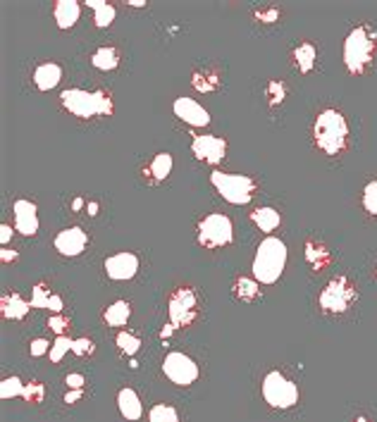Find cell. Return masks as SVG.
<instances>
[{"instance_id":"obj_27","label":"cell","mask_w":377,"mask_h":422,"mask_svg":"<svg viewBox=\"0 0 377 422\" xmlns=\"http://www.w3.org/2000/svg\"><path fill=\"white\" fill-rule=\"evenodd\" d=\"M148 422H179V415H177L175 405L158 403V405H153V408H150Z\"/></svg>"},{"instance_id":"obj_26","label":"cell","mask_w":377,"mask_h":422,"mask_svg":"<svg viewBox=\"0 0 377 422\" xmlns=\"http://www.w3.org/2000/svg\"><path fill=\"white\" fill-rule=\"evenodd\" d=\"M234 294L239 296L241 301H256L258 296H261V281L258 279H236L234 284Z\"/></svg>"},{"instance_id":"obj_11","label":"cell","mask_w":377,"mask_h":422,"mask_svg":"<svg viewBox=\"0 0 377 422\" xmlns=\"http://www.w3.org/2000/svg\"><path fill=\"white\" fill-rule=\"evenodd\" d=\"M191 150L198 160L208 162V165H218L227 155V141L222 137H215V134H203V137L193 139Z\"/></svg>"},{"instance_id":"obj_44","label":"cell","mask_w":377,"mask_h":422,"mask_svg":"<svg viewBox=\"0 0 377 422\" xmlns=\"http://www.w3.org/2000/svg\"><path fill=\"white\" fill-rule=\"evenodd\" d=\"M0 258H3V263H10V261H17V253H10L8 248H3V251H0Z\"/></svg>"},{"instance_id":"obj_18","label":"cell","mask_w":377,"mask_h":422,"mask_svg":"<svg viewBox=\"0 0 377 422\" xmlns=\"http://www.w3.org/2000/svg\"><path fill=\"white\" fill-rule=\"evenodd\" d=\"M117 405H120V413L122 418L137 422L141 420L143 415V405H141V398H139V394L134 392V389H122L120 394H117Z\"/></svg>"},{"instance_id":"obj_29","label":"cell","mask_w":377,"mask_h":422,"mask_svg":"<svg viewBox=\"0 0 377 422\" xmlns=\"http://www.w3.org/2000/svg\"><path fill=\"white\" fill-rule=\"evenodd\" d=\"M117 349L127 355H137L139 349H141V339L134 337V334H129V332H120L117 334Z\"/></svg>"},{"instance_id":"obj_6","label":"cell","mask_w":377,"mask_h":422,"mask_svg":"<svg viewBox=\"0 0 377 422\" xmlns=\"http://www.w3.org/2000/svg\"><path fill=\"white\" fill-rule=\"evenodd\" d=\"M234 239V225L227 215L210 213L198 225V243L208 251H218V248L229 246Z\"/></svg>"},{"instance_id":"obj_19","label":"cell","mask_w":377,"mask_h":422,"mask_svg":"<svg viewBox=\"0 0 377 422\" xmlns=\"http://www.w3.org/2000/svg\"><path fill=\"white\" fill-rule=\"evenodd\" d=\"M31 308V301H24L19 294H5L3 301H0V310H3L5 320H21L26 317Z\"/></svg>"},{"instance_id":"obj_13","label":"cell","mask_w":377,"mask_h":422,"mask_svg":"<svg viewBox=\"0 0 377 422\" xmlns=\"http://www.w3.org/2000/svg\"><path fill=\"white\" fill-rule=\"evenodd\" d=\"M12 213H15V229L24 236H36L39 234V208L31 201H19L12 203Z\"/></svg>"},{"instance_id":"obj_39","label":"cell","mask_w":377,"mask_h":422,"mask_svg":"<svg viewBox=\"0 0 377 422\" xmlns=\"http://www.w3.org/2000/svg\"><path fill=\"white\" fill-rule=\"evenodd\" d=\"M64 384H67V389H84V375H77V372H72V375L64 377Z\"/></svg>"},{"instance_id":"obj_15","label":"cell","mask_w":377,"mask_h":422,"mask_svg":"<svg viewBox=\"0 0 377 422\" xmlns=\"http://www.w3.org/2000/svg\"><path fill=\"white\" fill-rule=\"evenodd\" d=\"M86 243H89V236H86V231L82 227H67V229H62L60 234L55 236L58 253H62V256H67V258L82 256Z\"/></svg>"},{"instance_id":"obj_16","label":"cell","mask_w":377,"mask_h":422,"mask_svg":"<svg viewBox=\"0 0 377 422\" xmlns=\"http://www.w3.org/2000/svg\"><path fill=\"white\" fill-rule=\"evenodd\" d=\"M62 79V67L58 62H43L34 69V86L39 91H53Z\"/></svg>"},{"instance_id":"obj_2","label":"cell","mask_w":377,"mask_h":422,"mask_svg":"<svg viewBox=\"0 0 377 422\" xmlns=\"http://www.w3.org/2000/svg\"><path fill=\"white\" fill-rule=\"evenodd\" d=\"M287 246L277 236H268L258 243L256 258H253V279H258L261 284H274L282 277L284 267H287Z\"/></svg>"},{"instance_id":"obj_9","label":"cell","mask_w":377,"mask_h":422,"mask_svg":"<svg viewBox=\"0 0 377 422\" xmlns=\"http://www.w3.org/2000/svg\"><path fill=\"white\" fill-rule=\"evenodd\" d=\"M358 291L347 277H335L320 291V308L325 313H347L356 301Z\"/></svg>"},{"instance_id":"obj_33","label":"cell","mask_w":377,"mask_h":422,"mask_svg":"<svg viewBox=\"0 0 377 422\" xmlns=\"http://www.w3.org/2000/svg\"><path fill=\"white\" fill-rule=\"evenodd\" d=\"M21 396H24V401L26 403H41L43 401V396H46V387H43L41 382H29L24 387V394H21Z\"/></svg>"},{"instance_id":"obj_10","label":"cell","mask_w":377,"mask_h":422,"mask_svg":"<svg viewBox=\"0 0 377 422\" xmlns=\"http://www.w3.org/2000/svg\"><path fill=\"white\" fill-rule=\"evenodd\" d=\"M163 372L172 384H177V387H191V384L198 380L196 360L188 358L186 353H179V351H172V353L165 355Z\"/></svg>"},{"instance_id":"obj_38","label":"cell","mask_w":377,"mask_h":422,"mask_svg":"<svg viewBox=\"0 0 377 422\" xmlns=\"http://www.w3.org/2000/svg\"><path fill=\"white\" fill-rule=\"evenodd\" d=\"M29 353L34 355V358H41V355L51 353V344H48L46 339H34V342L29 344Z\"/></svg>"},{"instance_id":"obj_21","label":"cell","mask_w":377,"mask_h":422,"mask_svg":"<svg viewBox=\"0 0 377 422\" xmlns=\"http://www.w3.org/2000/svg\"><path fill=\"white\" fill-rule=\"evenodd\" d=\"M251 220H253V225H256L261 231H274L279 225H282V215H279L274 208H268V205H265V208H256V210H253Z\"/></svg>"},{"instance_id":"obj_23","label":"cell","mask_w":377,"mask_h":422,"mask_svg":"<svg viewBox=\"0 0 377 422\" xmlns=\"http://www.w3.org/2000/svg\"><path fill=\"white\" fill-rule=\"evenodd\" d=\"M315 58H317V51L313 43H299L294 48V64L299 67V72L308 74L315 64Z\"/></svg>"},{"instance_id":"obj_17","label":"cell","mask_w":377,"mask_h":422,"mask_svg":"<svg viewBox=\"0 0 377 422\" xmlns=\"http://www.w3.org/2000/svg\"><path fill=\"white\" fill-rule=\"evenodd\" d=\"M79 15H82V5L77 0H58L55 8H53V17H55L60 29H72L79 21Z\"/></svg>"},{"instance_id":"obj_5","label":"cell","mask_w":377,"mask_h":422,"mask_svg":"<svg viewBox=\"0 0 377 422\" xmlns=\"http://www.w3.org/2000/svg\"><path fill=\"white\" fill-rule=\"evenodd\" d=\"M210 182L218 188V193L231 205H246L256 198L258 184L249 175H229V172L215 170L210 175Z\"/></svg>"},{"instance_id":"obj_32","label":"cell","mask_w":377,"mask_h":422,"mask_svg":"<svg viewBox=\"0 0 377 422\" xmlns=\"http://www.w3.org/2000/svg\"><path fill=\"white\" fill-rule=\"evenodd\" d=\"M363 208L368 210L373 218H377V179L365 184V188H363Z\"/></svg>"},{"instance_id":"obj_37","label":"cell","mask_w":377,"mask_h":422,"mask_svg":"<svg viewBox=\"0 0 377 422\" xmlns=\"http://www.w3.org/2000/svg\"><path fill=\"white\" fill-rule=\"evenodd\" d=\"M268 98H270V105H277V103L284 100V84L282 81H270V84H268Z\"/></svg>"},{"instance_id":"obj_14","label":"cell","mask_w":377,"mask_h":422,"mask_svg":"<svg viewBox=\"0 0 377 422\" xmlns=\"http://www.w3.org/2000/svg\"><path fill=\"white\" fill-rule=\"evenodd\" d=\"M172 110H175V115L184 124H188V127H208L210 124L208 110L203 105H198L193 98H184V96H182V98L172 103Z\"/></svg>"},{"instance_id":"obj_8","label":"cell","mask_w":377,"mask_h":422,"mask_svg":"<svg viewBox=\"0 0 377 422\" xmlns=\"http://www.w3.org/2000/svg\"><path fill=\"white\" fill-rule=\"evenodd\" d=\"M168 313H170V324H175L177 329L191 327L198 317V296L188 286H179L172 291L168 301Z\"/></svg>"},{"instance_id":"obj_46","label":"cell","mask_w":377,"mask_h":422,"mask_svg":"<svg viewBox=\"0 0 377 422\" xmlns=\"http://www.w3.org/2000/svg\"><path fill=\"white\" fill-rule=\"evenodd\" d=\"M353 422H368V420H365V418H363V415H358V418H356V420H353Z\"/></svg>"},{"instance_id":"obj_7","label":"cell","mask_w":377,"mask_h":422,"mask_svg":"<svg viewBox=\"0 0 377 422\" xmlns=\"http://www.w3.org/2000/svg\"><path fill=\"white\" fill-rule=\"evenodd\" d=\"M263 398H265L272 408L287 410L299 403V387H296L289 377H284L282 372L272 370L268 372L265 380H263Z\"/></svg>"},{"instance_id":"obj_3","label":"cell","mask_w":377,"mask_h":422,"mask_svg":"<svg viewBox=\"0 0 377 422\" xmlns=\"http://www.w3.org/2000/svg\"><path fill=\"white\" fill-rule=\"evenodd\" d=\"M315 146L327 155H339L347 148L349 141V124L339 110H322L315 117L313 124Z\"/></svg>"},{"instance_id":"obj_31","label":"cell","mask_w":377,"mask_h":422,"mask_svg":"<svg viewBox=\"0 0 377 422\" xmlns=\"http://www.w3.org/2000/svg\"><path fill=\"white\" fill-rule=\"evenodd\" d=\"M72 342L74 339H69L67 334H64V337H58L55 339V344L51 346V360L53 362H60L62 358H64V353H67V351H72Z\"/></svg>"},{"instance_id":"obj_43","label":"cell","mask_w":377,"mask_h":422,"mask_svg":"<svg viewBox=\"0 0 377 422\" xmlns=\"http://www.w3.org/2000/svg\"><path fill=\"white\" fill-rule=\"evenodd\" d=\"M256 17L261 21H265V24H270V21L277 19V10H265V12H258Z\"/></svg>"},{"instance_id":"obj_45","label":"cell","mask_w":377,"mask_h":422,"mask_svg":"<svg viewBox=\"0 0 377 422\" xmlns=\"http://www.w3.org/2000/svg\"><path fill=\"white\" fill-rule=\"evenodd\" d=\"M129 5H132V8H143L146 3H143V0H129Z\"/></svg>"},{"instance_id":"obj_25","label":"cell","mask_w":377,"mask_h":422,"mask_svg":"<svg viewBox=\"0 0 377 422\" xmlns=\"http://www.w3.org/2000/svg\"><path fill=\"white\" fill-rule=\"evenodd\" d=\"M89 5L91 10H94V21H96V26H100V29H107V26L115 21V8H112L110 3H103V0H89Z\"/></svg>"},{"instance_id":"obj_41","label":"cell","mask_w":377,"mask_h":422,"mask_svg":"<svg viewBox=\"0 0 377 422\" xmlns=\"http://www.w3.org/2000/svg\"><path fill=\"white\" fill-rule=\"evenodd\" d=\"M10 239H12V227H10V225H0V243H3V248L8 246Z\"/></svg>"},{"instance_id":"obj_12","label":"cell","mask_w":377,"mask_h":422,"mask_svg":"<svg viewBox=\"0 0 377 422\" xmlns=\"http://www.w3.org/2000/svg\"><path fill=\"white\" fill-rule=\"evenodd\" d=\"M105 274L115 281H127L132 277H137L139 272V256L129 251H122V253H115V256L105 258V265H103Z\"/></svg>"},{"instance_id":"obj_1","label":"cell","mask_w":377,"mask_h":422,"mask_svg":"<svg viewBox=\"0 0 377 422\" xmlns=\"http://www.w3.org/2000/svg\"><path fill=\"white\" fill-rule=\"evenodd\" d=\"M377 55V31L360 24L344 41V64L351 74H365Z\"/></svg>"},{"instance_id":"obj_40","label":"cell","mask_w":377,"mask_h":422,"mask_svg":"<svg viewBox=\"0 0 377 422\" xmlns=\"http://www.w3.org/2000/svg\"><path fill=\"white\" fill-rule=\"evenodd\" d=\"M84 398V389H67L64 394V403H77Z\"/></svg>"},{"instance_id":"obj_47","label":"cell","mask_w":377,"mask_h":422,"mask_svg":"<svg viewBox=\"0 0 377 422\" xmlns=\"http://www.w3.org/2000/svg\"><path fill=\"white\" fill-rule=\"evenodd\" d=\"M375 274H377V267H375Z\"/></svg>"},{"instance_id":"obj_20","label":"cell","mask_w":377,"mask_h":422,"mask_svg":"<svg viewBox=\"0 0 377 422\" xmlns=\"http://www.w3.org/2000/svg\"><path fill=\"white\" fill-rule=\"evenodd\" d=\"M172 165H175V160H172L170 153H158L153 160H150V165L146 167V170H143V175L153 182H165L172 172Z\"/></svg>"},{"instance_id":"obj_34","label":"cell","mask_w":377,"mask_h":422,"mask_svg":"<svg viewBox=\"0 0 377 422\" xmlns=\"http://www.w3.org/2000/svg\"><path fill=\"white\" fill-rule=\"evenodd\" d=\"M51 291H48L46 284H36L31 289V308H46L48 301H51Z\"/></svg>"},{"instance_id":"obj_30","label":"cell","mask_w":377,"mask_h":422,"mask_svg":"<svg viewBox=\"0 0 377 422\" xmlns=\"http://www.w3.org/2000/svg\"><path fill=\"white\" fill-rule=\"evenodd\" d=\"M191 84H193V89H198V91H215L220 86V79L215 77V74H208V72H196L193 74V79H191Z\"/></svg>"},{"instance_id":"obj_35","label":"cell","mask_w":377,"mask_h":422,"mask_svg":"<svg viewBox=\"0 0 377 422\" xmlns=\"http://www.w3.org/2000/svg\"><path fill=\"white\" fill-rule=\"evenodd\" d=\"M48 327H51L58 337H64V332L69 329V320L62 315V313H53V315L48 317Z\"/></svg>"},{"instance_id":"obj_24","label":"cell","mask_w":377,"mask_h":422,"mask_svg":"<svg viewBox=\"0 0 377 422\" xmlns=\"http://www.w3.org/2000/svg\"><path fill=\"white\" fill-rule=\"evenodd\" d=\"M91 64H94L96 69L110 72V69H115L117 64H120V53H117L115 48H110V46H103V48H98L94 55H91Z\"/></svg>"},{"instance_id":"obj_22","label":"cell","mask_w":377,"mask_h":422,"mask_svg":"<svg viewBox=\"0 0 377 422\" xmlns=\"http://www.w3.org/2000/svg\"><path fill=\"white\" fill-rule=\"evenodd\" d=\"M132 317V306L127 301H115L112 306H107V310L103 313V320L110 324V327H125Z\"/></svg>"},{"instance_id":"obj_36","label":"cell","mask_w":377,"mask_h":422,"mask_svg":"<svg viewBox=\"0 0 377 422\" xmlns=\"http://www.w3.org/2000/svg\"><path fill=\"white\" fill-rule=\"evenodd\" d=\"M96 351V346L91 339H74L72 342V353L79 355V358H86V355H91Z\"/></svg>"},{"instance_id":"obj_42","label":"cell","mask_w":377,"mask_h":422,"mask_svg":"<svg viewBox=\"0 0 377 422\" xmlns=\"http://www.w3.org/2000/svg\"><path fill=\"white\" fill-rule=\"evenodd\" d=\"M62 299H60V296H55V294H53L51 296V301H48V306H46V310H53V313H62Z\"/></svg>"},{"instance_id":"obj_4","label":"cell","mask_w":377,"mask_h":422,"mask_svg":"<svg viewBox=\"0 0 377 422\" xmlns=\"http://www.w3.org/2000/svg\"><path fill=\"white\" fill-rule=\"evenodd\" d=\"M62 105L67 112L77 117H107L112 115V98L107 91H84V89H67L62 91Z\"/></svg>"},{"instance_id":"obj_28","label":"cell","mask_w":377,"mask_h":422,"mask_svg":"<svg viewBox=\"0 0 377 422\" xmlns=\"http://www.w3.org/2000/svg\"><path fill=\"white\" fill-rule=\"evenodd\" d=\"M24 387L26 384L19 380V377H8V380L0 382V398H15V396H21L24 394Z\"/></svg>"}]
</instances>
